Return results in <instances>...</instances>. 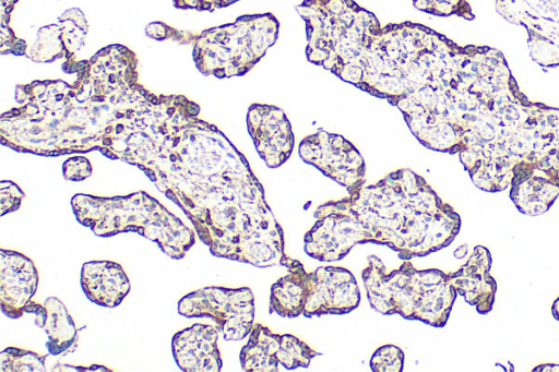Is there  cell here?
Masks as SVG:
<instances>
[{
  "label": "cell",
  "mask_w": 559,
  "mask_h": 372,
  "mask_svg": "<svg viewBox=\"0 0 559 372\" xmlns=\"http://www.w3.org/2000/svg\"><path fill=\"white\" fill-rule=\"evenodd\" d=\"M404 352L394 345L379 347L370 359V368L374 372H401L404 367Z\"/></svg>",
  "instance_id": "obj_25"
},
{
  "label": "cell",
  "mask_w": 559,
  "mask_h": 372,
  "mask_svg": "<svg viewBox=\"0 0 559 372\" xmlns=\"http://www.w3.org/2000/svg\"><path fill=\"white\" fill-rule=\"evenodd\" d=\"M19 0H0V52L1 55L22 56L27 50V43L19 38L10 26L11 13Z\"/></svg>",
  "instance_id": "obj_23"
},
{
  "label": "cell",
  "mask_w": 559,
  "mask_h": 372,
  "mask_svg": "<svg viewBox=\"0 0 559 372\" xmlns=\"http://www.w3.org/2000/svg\"><path fill=\"white\" fill-rule=\"evenodd\" d=\"M247 129L259 156L269 168H278L289 159L295 136L283 109L267 104L250 105Z\"/></svg>",
  "instance_id": "obj_12"
},
{
  "label": "cell",
  "mask_w": 559,
  "mask_h": 372,
  "mask_svg": "<svg viewBox=\"0 0 559 372\" xmlns=\"http://www.w3.org/2000/svg\"><path fill=\"white\" fill-rule=\"evenodd\" d=\"M71 206L76 220L96 236L135 231L174 260L185 257L195 243V231L145 191L122 196L78 193Z\"/></svg>",
  "instance_id": "obj_6"
},
{
  "label": "cell",
  "mask_w": 559,
  "mask_h": 372,
  "mask_svg": "<svg viewBox=\"0 0 559 372\" xmlns=\"http://www.w3.org/2000/svg\"><path fill=\"white\" fill-rule=\"evenodd\" d=\"M491 262L490 251L476 245L467 262L457 271L449 273L457 295L464 297L479 314L489 313L495 303L497 281L490 274Z\"/></svg>",
  "instance_id": "obj_15"
},
{
  "label": "cell",
  "mask_w": 559,
  "mask_h": 372,
  "mask_svg": "<svg viewBox=\"0 0 559 372\" xmlns=\"http://www.w3.org/2000/svg\"><path fill=\"white\" fill-rule=\"evenodd\" d=\"M25 313L35 315V324L47 336V349L52 356L67 355L78 346L79 334L75 323L64 303L57 297H48L44 303L33 299L24 308Z\"/></svg>",
  "instance_id": "obj_17"
},
{
  "label": "cell",
  "mask_w": 559,
  "mask_h": 372,
  "mask_svg": "<svg viewBox=\"0 0 559 372\" xmlns=\"http://www.w3.org/2000/svg\"><path fill=\"white\" fill-rule=\"evenodd\" d=\"M533 371H559V365L551 363L539 364Z\"/></svg>",
  "instance_id": "obj_30"
},
{
  "label": "cell",
  "mask_w": 559,
  "mask_h": 372,
  "mask_svg": "<svg viewBox=\"0 0 559 372\" xmlns=\"http://www.w3.org/2000/svg\"><path fill=\"white\" fill-rule=\"evenodd\" d=\"M93 171L91 161L81 155L68 158L62 164V173L64 179L70 181H82L91 177Z\"/></svg>",
  "instance_id": "obj_27"
},
{
  "label": "cell",
  "mask_w": 559,
  "mask_h": 372,
  "mask_svg": "<svg viewBox=\"0 0 559 372\" xmlns=\"http://www.w3.org/2000/svg\"><path fill=\"white\" fill-rule=\"evenodd\" d=\"M26 57L37 63H49L66 58V49L58 23L43 26Z\"/></svg>",
  "instance_id": "obj_21"
},
{
  "label": "cell",
  "mask_w": 559,
  "mask_h": 372,
  "mask_svg": "<svg viewBox=\"0 0 559 372\" xmlns=\"http://www.w3.org/2000/svg\"><path fill=\"white\" fill-rule=\"evenodd\" d=\"M1 371L3 372H43L46 371V355L20 348L7 347L1 353Z\"/></svg>",
  "instance_id": "obj_22"
},
{
  "label": "cell",
  "mask_w": 559,
  "mask_h": 372,
  "mask_svg": "<svg viewBox=\"0 0 559 372\" xmlns=\"http://www.w3.org/2000/svg\"><path fill=\"white\" fill-rule=\"evenodd\" d=\"M80 281L87 299L106 308L118 307L131 288L123 267L108 260L84 263Z\"/></svg>",
  "instance_id": "obj_16"
},
{
  "label": "cell",
  "mask_w": 559,
  "mask_h": 372,
  "mask_svg": "<svg viewBox=\"0 0 559 372\" xmlns=\"http://www.w3.org/2000/svg\"><path fill=\"white\" fill-rule=\"evenodd\" d=\"M309 290V272L296 260L271 287L269 310L284 317L304 313Z\"/></svg>",
  "instance_id": "obj_18"
},
{
  "label": "cell",
  "mask_w": 559,
  "mask_h": 372,
  "mask_svg": "<svg viewBox=\"0 0 559 372\" xmlns=\"http://www.w3.org/2000/svg\"><path fill=\"white\" fill-rule=\"evenodd\" d=\"M178 313L186 317H207L225 340H241L254 321V296L249 287H204L183 296Z\"/></svg>",
  "instance_id": "obj_8"
},
{
  "label": "cell",
  "mask_w": 559,
  "mask_h": 372,
  "mask_svg": "<svg viewBox=\"0 0 559 372\" xmlns=\"http://www.w3.org/2000/svg\"><path fill=\"white\" fill-rule=\"evenodd\" d=\"M239 0H173L176 8L182 10L214 11L226 8Z\"/></svg>",
  "instance_id": "obj_28"
},
{
  "label": "cell",
  "mask_w": 559,
  "mask_h": 372,
  "mask_svg": "<svg viewBox=\"0 0 559 372\" xmlns=\"http://www.w3.org/2000/svg\"><path fill=\"white\" fill-rule=\"evenodd\" d=\"M360 302L355 276L345 267L326 265L309 272V290L302 315L346 314Z\"/></svg>",
  "instance_id": "obj_11"
},
{
  "label": "cell",
  "mask_w": 559,
  "mask_h": 372,
  "mask_svg": "<svg viewBox=\"0 0 559 372\" xmlns=\"http://www.w3.org/2000/svg\"><path fill=\"white\" fill-rule=\"evenodd\" d=\"M413 5L421 12L436 16L455 15L467 21L475 19L472 7L466 0H413Z\"/></svg>",
  "instance_id": "obj_24"
},
{
  "label": "cell",
  "mask_w": 559,
  "mask_h": 372,
  "mask_svg": "<svg viewBox=\"0 0 559 372\" xmlns=\"http://www.w3.org/2000/svg\"><path fill=\"white\" fill-rule=\"evenodd\" d=\"M280 22L273 13L246 14L235 22L191 33L163 22H153L146 35L192 45V58L204 75L217 79L242 76L264 57L278 37Z\"/></svg>",
  "instance_id": "obj_5"
},
{
  "label": "cell",
  "mask_w": 559,
  "mask_h": 372,
  "mask_svg": "<svg viewBox=\"0 0 559 372\" xmlns=\"http://www.w3.org/2000/svg\"><path fill=\"white\" fill-rule=\"evenodd\" d=\"M38 271L34 262L14 250H0V305L11 319H20L38 287Z\"/></svg>",
  "instance_id": "obj_13"
},
{
  "label": "cell",
  "mask_w": 559,
  "mask_h": 372,
  "mask_svg": "<svg viewBox=\"0 0 559 372\" xmlns=\"http://www.w3.org/2000/svg\"><path fill=\"white\" fill-rule=\"evenodd\" d=\"M138 63L130 48L111 44L79 61L71 84L62 80L17 84V106L0 117L1 143L41 156L100 152L119 118L144 89Z\"/></svg>",
  "instance_id": "obj_3"
},
{
  "label": "cell",
  "mask_w": 559,
  "mask_h": 372,
  "mask_svg": "<svg viewBox=\"0 0 559 372\" xmlns=\"http://www.w3.org/2000/svg\"><path fill=\"white\" fill-rule=\"evenodd\" d=\"M551 314L559 322V297L551 304Z\"/></svg>",
  "instance_id": "obj_31"
},
{
  "label": "cell",
  "mask_w": 559,
  "mask_h": 372,
  "mask_svg": "<svg viewBox=\"0 0 559 372\" xmlns=\"http://www.w3.org/2000/svg\"><path fill=\"white\" fill-rule=\"evenodd\" d=\"M25 197L23 190L11 180L0 182V215L15 212Z\"/></svg>",
  "instance_id": "obj_26"
},
{
  "label": "cell",
  "mask_w": 559,
  "mask_h": 372,
  "mask_svg": "<svg viewBox=\"0 0 559 372\" xmlns=\"http://www.w3.org/2000/svg\"><path fill=\"white\" fill-rule=\"evenodd\" d=\"M320 352L290 334H277L267 326L253 323L247 344L239 353L240 364L247 372H276L307 368Z\"/></svg>",
  "instance_id": "obj_10"
},
{
  "label": "cell",
  "mask_w": 559,
  "mask_h": 372,
  "mask_svg": "<svg viewBox=\"0 0 559 372\" xmlns=\"http://www.w3.org/2000/svg\"><path fill=\"white\" fill-rule=\"evenodd\" d=\"M509 196L522 214L546 213L559 196V183L546 176H532L510 187Z\"/></svg>",
  "instance_id": "obj_19"
},
{
  "label": "cell",
  "mask_w": 559,
  "mask_h": 372,
  "mask_svg": "<svg viewBox=\"0 0 559 372\" xmlns=\"http://www.w3.org/2000/svg\"><path fill=\"white\" fill-rule=\"evenodd\" d=\"M102 370V371H111L110 369H107L103 365H94V368H75V365H66V364H56L55 368H52V371H68V370Z\"/></svg>",
  "instance_id": "obj_29"
},
{
  "label": "cell",
  "mask_w": 559,
  "mask_h": 372,
  "mask_svg": "<svg viewBox=\"0 0 559 372\" xmlns=\"http://www.w3.org/2000/svg\"><path fill=\"white\" fill-rule=\"evenodd\" d=\"M58 24L66 49L62 70L66 73L72 74L74 67L79 62L76 53L84 45L88 32V23L84 13L79 8H71L59 16Z\"/></svg>",
  "instance_id": "obj_20"
},
{
  "label": "cell",
  "mask_w": 559,
  "mask_h": 372,
  "mask_svg": "<svg viewBox=\"0 0 559 372\" xmlns=\"http://www.w3.org/2000/svg\"><path fill=\"white\" fill-rule=\"evenodd\" d=\"M218 329L197 323L174 334L171 350L180 370L186 372H218L222 357L217 345Z\"/></svg>",
  "instance_id": "obj_14"
},
{
  "label": "cell",
  "mask_w": 559,
  "mask_h": 372,
  "mask_svg": "<svg viewBox=\"0 0 559 372\" xmlns=\"http://www.w3.org/2000/svg\"><path fill=\"white\" fill-rule=\"evenodd\" d=\"M361 277L373 310L435 327L447 324L457 296L449 273L438 268L418 269L409 260L389 272L379 257L369 255Z\"/></svg>",
  "instance_id": "obj_7"
},
{
  "label": "cell",
  "mask_w": 559,
  "mask_h": 372,
  "mask_svg": "<svg viewBox=\"0 0 559 372\" xmlns=\"http://www.w3.org/2000/svg\"><path fill=\"white\" fill-rule=\"evenodd\" d=\"M314 218L304 247L320 262L340 261L364 243L386 245L402 260L425 256L448 247L461 229L455 209L409 168L319 205Z\"/></svg>",
  "instance_id": "obj_4"
},
{
  "label": "cell",
  "mask_w": 559,
  "mask_h": 372,
  "mask_svg": "<svg viewBox=\"0 0 559 372\" xmlns=\"http://www.w3.org/2000/svg\"><path fill=\"white\" fill-rule=\"evenodd\" d=\"M301 159L353 193L365 184L366 163L344 136L319 130L305 136L298 147Z\"/></svg>",
  "instance_id": "obj_9"
},
{
  "label": "cell",
  "mask_w": 559,
  "mask_h": 372,
  "mask_svg": "<svg viewBox=\"0 0 559 372\" xmlns=\"http://www.w3.org/2000/svg\"><path fill=\"white\" fill-rule=\"evenodd\" d=\"M414 136L429 149L457 154L486 192L535 175L559 183V108L531 100L490 46L461 45L445 88Z\"/></svg>",
  "instance_id": "obj_2"
},
{
  "label": "cell",
  "mask_w": 559,
  "mask_h": 372,
  "mask_svg": "<svg viewBox=\"0 0 559 372\" xmlns=\"http://www.w3.org/2000/svg\"><path fill=\"white\" fill-rule=\"evenodd\" d=\"M200 106L183 95H156L129 117L105 156L139 167L187 215L218 257L257 267L296 261L248 160Z\"/></svg>",
  "instance_id": "obj_1"
}]
</instances>
